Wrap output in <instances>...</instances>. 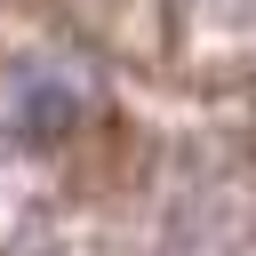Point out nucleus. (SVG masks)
I'll list each match as a JSON object with an SVG mask.
<instances>
[{
  "mask_svg": "<svg viewBox=\"0 0 256 256\" xmlns=\"http://www.w3.org/2000/svg\"><path fill=\"white\" fill-rule=\"evenodd\" d=\"M80 112H88V88L64 64H16L0 80V144H16V152L64 144L80 128Z\"/></svg>",
  "mask_w": 256,
  "mask_h": 256,
  "instance_id": "1",
  "label": "nucleus"
}]
</instances>
